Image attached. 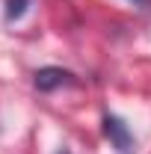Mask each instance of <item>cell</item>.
Instances as JSON below:
<instances>
[{
	"mask_svg": "<svg viewBox=\"0 0 151 154\" xmlns=\"http://www.w3.org/2000/svg\"><path fill=\"white\" fill-rule=\"evenodd\" d=\"M68 83H74V74L65 71V68H42V71H36V89H42V92H51V89L68 86Z\"/></svg>",
	"mask_w": 151,
	"mask_h": 154,
	"instance_id": "1",
	"label": "cell"
},
{
	"mask_svg": "<svg viewBox=\"0 0 151 154\" xmlns=\"http://www.w3.org/2000/svg\"><path fill=\"white\" fill-rule=\"evenodd\" d=\"M104 134L110 136L119 148H131V134H128V128L122 125V119H116V116H104Z\"/></svg>",
	"mask_w": 151,
	"mask_h": 154,
	"instance_id": "2",
	"label": "cell"
},
{
	"mask_svg": "<svg viewBox=\"0 0 151 154\" xmlns=\"http://www.w3.org/2000/svg\"><path fill=\"white\" fill-rule=\"evenodd\" d=\"M27 3L30 0H6V18H21L24 12H27Z\"/></svg>",
	"mask_w": 151,
	"mask_h": 154,
	"instance_id": "3",
	"label": "cell"
},
{
	"mask_svg": "<svg viewBox=\"0 0 151 154\" xmlns=\"http://www.w3.org/2000/svg\"><path fill=\"white\" fill-rule=\"evenodd\" d=\"M133 3H139V6H148L151 0H133Z\"/></svg>",
	"mask_w": 151,
	"mask_h": 154,
	"instance_id": "4",
	"label": "cell"
}]
</instances>
